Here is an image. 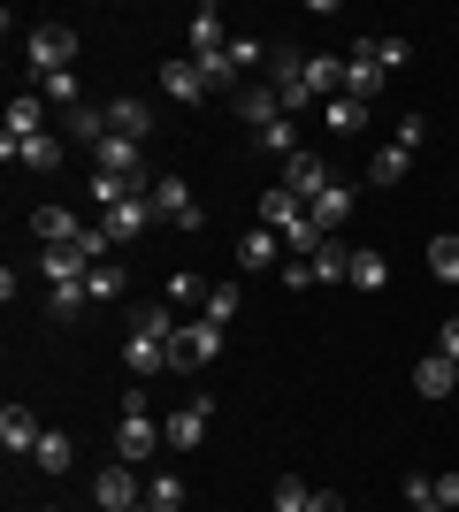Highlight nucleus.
<instances>
[{
  "mask_svg": "<svg viewBox=\"0 0 459 512\" xmlns=\"http://www.w3.org/2000/svg\"><path fill=\"white\" fill-rule=\"evenodd\" d=\"M161 451H169V436H161V421L146 413V390H131V398H123V421H115V459H123V467H153Z\"/></svg>",
  "mask_w": 459,
  "mask_h": 512,
  "instance_id": "nucleus-1",
  "label": "nucleus"
},
{
  "mask_svg": "<svg viewBox=\"0 0 459 512\" xmlns=\"http://www.w3.org/2000/svg\"><path fill=\"white\" fill-rule=\"evenodd\" d=\"M222 360V321H184L176 329V344H169V375H199V367H215Z\"/></svg>",
  "mask_w": 459,
  "mask_h": 512,
  "instance_id": "nucleus-2",
  "label": "nucleus"
},
{
  "mask_svg": "<svg viewBox=\"0 0 459 512\" xmlns=\"http://www.w3.org/2000/svg\"><path fill=\"white\" fill-rule=\"evenodd\" d=\"M23 62H31V77H62V69H77V23H39L31 46H23Z\"/></svg>",
  "mask_w": 459,
  "mask_h": 512,
  "instance_id": "nucleus-3",
  "label": "nucleus"
},
{
  "mask_svg": "<svg viewBox=\"0 0 459 512\" xmlns=\"http://www.w3.org/2000/svg\"><path fill=\"white\" fill-rule=\"evenodd\" d=\"M268 85H276V100H284L291 115H306V107H314V92H306V54H299V46H268Z\"/></svg>",
  "mask_w": 459,
  "mask_h": 512,
  "instance_id": "nucleus-4",
  "label": "nucleus"
},
{
  "mask_svg": "<svg viewBox=\"0 0 459 512\" xmlns=\"http://www.w3.org/2000/svg\"><path fill=\"white\" fill-rule=\"evenodd\" d=\"M92 505H100V512H146V490H138V467L108 459V467L92 474Z\"/></svg>",
  "mask_w": 459,
  "mask_h": 512,
  "instance_id": "nucleus-5",
  "label": "nucleus"
},
{
  "mask_svg": "<svg viewBox=\"0 0 459 512\" xmlns=\"http://www.w3.org/2000/svg\"><path fill=\"white\" fill-rule=\"evenodd\" d=\"M207 428H215V406H207V390H192V398L161 421V436H169V451H199V444H207Z\"/></svg>",
  "mask_w": 459,
  "mask_h": 512,
  "instance_id": "nucleus-6",
  "label": "nucleus"
},
{
  "mask_svg": "<svg viewBox=\"0 0 459 512\" xmlns=\"http://www.w3.org/2000/svg\"><path fill=\"white\" fill-rule=\"evenodd\" d=\"M153 214L176 222V230H207V207H192V184H184V176H153Z\"/></svg>",
  "mask_w": 459,
  "mask_h": 512,
  "instance_id": "nucleus-7",
  "label": "nucleus"
},
{
  "mask_svg": "<svg viewBox=\"0 0 459 512\" xmlns=\"http://www.w3.org/2000/svg\"><path fill=\"white\" fill-rule=\"evenodd\" d=\"M92 169H100V176H131V184H153V176H146V146H138V138H123V130L92 146Z\"/></svg>",
  "mask_w": 459,
  "mask_h": 512,
  "instance_id": "nucleus-8",
  "label": "nucleus"
},
{
  "mask_svg": "<svg viewBox=\"0 0 459 512\" xmlns=\"http://www.w3.org/2000/svg\"><path fill=\"white\" fill-rule=\"evenodd\" d=\"M329 184H337V176H329L322 153H291V161H284V192H291V199H306V207H314Z\"/></svg>",
  "mask_w": 459,
  "mask_h": 512,
  "instance_id": "nucleus-9",
  "label": "nucleus"
},
{
  "mask_svg": "<svg viewBox=\"0 0 459 512\" xmlns=\"http://www.w3.org/2000/svg\"><path fill=\"white\" fill-rule=\"evenodd\" d=\"M123 367H131L138 383L169 375V337H146V329H131V337H123Z\"/></svg>",
  "mask_w": 459,
  "mask_h": 512,
  "instance_id": "nucleus-10",
  "label": "nucleus"
},
{
  "mask_svg": "<svg viewBox=\"0 0 459 512\" xmlns=\"http://www.w3.org/2000/svg\"><path fill=\"white\" fill-rule=\"evenodd\" d=\"M375 92H383V62H375V54H368V39H360V46L345 54V100H360V107H368Z\"/></svg>",
  "mask_w": 459,
  "mask_h": 512,
  "instance_id": "nucleus-11",
  "label": "nucleus"
},
{
  "mask_svg": "<svg viewBox=\"0 0 459 512\" xmlns=\"http://www.w3.org/2000/svg\"><path fill=\"white\" fill-rule=\"evenodd\" d=\"M146 222H153V192H138V199H123V207H108V214H100V230H108L115 245L146 237Z\"/></svg>",
  "mask_w": 459,
  "mask_h": 512,
  "instance_id": "nucleus-12",
  "label": "nucleus"
},
{
  "mask_svg": "<svg viewBox=\"0 0 459 512\" xmlns=\"http://www.w3.org/2000/svg\"><path fill=\"white\" fill-rule=\"evenodd\" d=\"M238 115H245V123H253V138H261L268 123H284L291 107L276 100V85H238Z\"/></svg>",
  "mask_w": 459,
  "mask_h": 512,
  "instance_id": "nucleus-13",
  "label": "nucleus"
},
{
  "mask_svg": "<svg viewBox=\"0 0 459 512\" xmlns=\"http://www.w3.org/2000/svg\"><path fill=\"white\" fill-rule=\"evenodd\" d=\"M62 138H69V146H100V138H115V123H108V107H69V115H62Z\"/></svg>",
  "mask_w": 459,
  "mask_h": 512,
  "instance_id": "nucleus-14",
  "label": "nucleus"
},
{
  "mask_svg": "<svg viewBox=\"0 0 459 512\" xmlns=\"http://www.w3.org/2000/svg\"><path fill=\"white\" fill-rule=\"evenodd\" d=\"M39 436H46V421L31 406H8V413H0V444H8V451H39Z\"/></svg>",
  "mask_w": 459,
  "mask_h": 512,
  "instance_id": "nucleus-15",
  "label": "nucleus"
},
{
  "mask_svg": "<svg viewBox=\"0 0 459 512\" xmlns=\"http://www.w3.org/2000/svg\"><path fill=\"white\" fill-rule=\"evenodd\" d=\"M39 276H46V283H85L92 268H85V253H77V245H39Z\"/></svg>",
  "mask_w": 459,
  "mask_h": 512,
  "instance_id": "nucleus-16",
  "label": "nucleus"
},
{
  "mask_svg": "<svg viewBox=\"0 0 459 512\" xmlns=\"http://www.w3.org/2000/svg\"><path fill=\"white\" fill-rule=\"evenodd\" d=\"M414 390H421V398H452V390H459V360H444V352H429V360L414 367Z\"/></svg>",
  "mask_w": 459,
  "mask_h": 512,
  "instance_id": "nucleus-17",
  "label": "nucleus"
},
{
  "mask_svg": "<svg viewBox=\"0 0 459 512\" xmlns=\"http://www.w3.org/2000/svg\"><path fill=\"white\" fill-rule=\"evenodd\" d=\"M306 92H314V100H337V92H345V54H306Z\"/></svg>",
  "mask_w": 459,
  "mask_h": 512,
  "instance_id": "nucleus-18",
  "label": "nucleus"
},
{
  "mask_svg": "<svg viewBox=\"0 0 459 512\" xmlns=\"http://www.w3.org/2000/svg\"><path fill=\"white\" fill-rule=\"evenodd\" d=\"M276 253H284V237L268 230V222H253V230L238 237V268H276Z\"/></svg>",
  "mask_w": 459,
  "mask_h": 512,
  "instance_id": "nucleus-19",
  "label": "nucleus"
},
{
  "mask_svg": "<svg viewBox=\"0 0 459 512\" xmlns=\"http://www.w3.org/2000/svg\"><path fill=\"white\" fill-rule=\"evenodd\" d=\"M31 230H39V245H77L85 222H77L69 207H39V214H31Z\"/></svg>",
  "mask_w": 459,
  "mask_h": 512,
  "instance_id": "nucleus-20",
  "label": "nucleus"
},
{
  "mask_svg": "<svg viewBox=\"0 0 459 512\" xmlns=\"http://www.w3.org/2000/svg\"><path fill=\"white\" fill-rule=\"evenodd\" d=\"M306 214H314V230H322V237H337V230H345V222H352V192H345V184H329V192L314 199V207H306Z\"/></svg>",
  "mask_w": 459,
  "mask_h": 512,
  "instance_id": "nucleus-21",
  "label": "nucleus"
},
{
  "mask_svg": "<svg viewBox=\"0 0 459 512\" xmlns=\"http://www.w3.org/2000/svg\"><path fill=\"white\" fill-rule=\"evenodd\" d=\"M161 92H169V100H207V77H199V62H161Z\"/></svg>",
  "mask_w": 459,
  "mask_h": 512,
  "instance_id": "nucleus-22",
  "label": "nucleus"
},
{
  "mask_svg": "<svg viewBox=\"0 0 459 512\" xmlns=\"http://www.w3.org/2000/svg\"><path fill=\"white\" fill-rule=\"evenodd\" d=\"M222 46H230V23H222V8H199V16H192V62H199V54H222Z\"/></svg>",
  "mask_w": 459,
  "mask_h": 512,
  "instance_id": "nucleus-23",
  "label": "nucleus"
},
{
  "mask_svg": "<svg viewBox=\"0 0 459 512\" xmlns=\"http://www.w3.org/2000/svg\"><path fill=\"white\" fill-rule=\"evenodd\" d=\"M108 123L123 130V138H138V146H146V138H153V107H146V100H108Z\"/></svg>",
  "mask_w": 459,
  "mask_h": 512,
  "instance_id": "nucleus-24",
  "label": "nucleus"
},
{
  "mask_svg": "<svg viewBox=\"0 0 459 512\" xmlns=\"http://www.w3.org/2000/svg\"><path fill=\"white\" fill-rule=\"evenodd\" d=\"M352 276V245L345 237H322V253H314V283H345Z\"/></svg>",
  "mask_w": 459,
  "mask_h": 512,
  "instance_id": "nucleus-25",
  "label": "nucleus"
},
{
  "mask_svg": "<svg viewBox=\"0 0 459 512\" xmlns=\"http://www.w3.org/2000/svg\"><path fill=\"white\" fill-rule=\"evenodd\" d=\"M322 130H337V138H352V130H368V107L337 92V100H322Z\"/></svg>",
  "mask_w": 459,
  "mask_h": 512,
  "instance_id": "nucleus-26",
  "label": "nucleus"
},
{
  "mask_svg": "<svg viewBox=\"0 0 459 512\" xmlns=\"http://www.w3.org/2000/svg\"><path fill=\"white\" fill-rule=\"evenodd\" d=\"M62 146H69V138H62V130H46V138H31V146H16V161H23V169H62Z\"/></svg>",
  "mask_w": 459,
  "mask_h": 512,
  "instance_id": "nucleus-27",
  "label": "nucleus"
},
{
  "mask_svg": "<svg viewBox=\"0 0 459 512\" xmlns=\"http://www.w3.org/2000/svg\"><path fill=\"white\" fill-rule=\"evenodd\" d=\"M429 268H437V283H452V291H459V230L429 237Z\"/></svg>",
  "mask_w": 459,
  "mask_h": 512,
  "instance_id": "nucleus-28",
  "label": "nucleus"
},
{
  "mask_svg": "<svg viewBox=\"0 0 459 512\" xmlns=\"http://www.w3.org/2000/svg\"><path fill=\"white\" fill-rule=\"evenodd\" d=\"M138 192H153V184H131V176H100V169H92V207H123V199H138Z\"/></svg>",
  "mask_w": 459,
  "mask_h": 512,
  "instance_id": "nucleus-29",
  "label": "nucleus"
},
{
  "mask_svg": "<svg viewBox=\"0 0 459 512\" xmlns=\"http://www.w3.org/2000/svg\"><path fill=\"white\" fill-rule=\"evenodd\" d=\"M406 169H414V153H406V146H383V153L368 161V176L383 184V192H391V184H406Z\"/></svg>",
  "mask_w": 459,
  "mask_h": 512,
  "instance_id": "nucleus-30",
  "label": "nucleus"
},
{
  "mask_svg": "<svg viewBox=\"0 0 459 512\" xmlns=\"http://www.w3.org/2000/svg\"><path fill=\"white\" fill-rule=\"evenodd\" d=\"M85 283H46V314H54V321H77V314H85Z\"/></svg>",
  "mask_w": 459,
  "mask_h": 512,
  "instance_id": "nucleus-31",
  "label": "nucleus"
},
{
  "mask_svg": "<svg viewBox=\"0 0 459 512\" xmlns=\"http://www.w3.org/2000/svg\"><path fill=\"white\" fill-rule=\"evenodd\" d=\"M352 291H383V283H391V260H383V253H352Z\"/></svg>",
  "mask_w": 459,
  "mask_h": 512,
  "instance_id": "nucleus-32",
  "label": "nucleus"
},
{
  "mask_svg": "<svg viewBox=\"0 0 459 512\" xmlns=\"http://www.w3.org/2000/svg\"><path fill=\"white\" fill-rule=\"evenodd\" d=\"M31 459H39L46 474H69V459H77V444H69L62 428H46V436H39V451H31Z\"/></svg>",
  "mask_w": 459,
  "mask_h": 512,
  "instance_id": "nucleus-33",
  "label": "nucleus"
},
{
  "mask_svg": "<svg viewBox=\"0 0 459 512\" xmlns=\"http://www.w3.org/2000/svg\"><path fill=\"white\" fill-rule=\"evenodd\" d=\"M39 100H46V107H62V115H69V107H85V92H77V69H62V77H39Z\"/></svg>",
  "mask_w": 459,
  "mask_h": 512,
  "instance_id": "nucleus-34",
  "label": "nucleus"
},
{
  "mask_svg": "<svg viewBox=\"0 0 459 512\" xmlns=\"http://www.w3.org/2000/svg\"><path fill=\"white\" fill-rule=\"evenodd\" d=\"M146 512H184V482L176 474H146Z\"/></svg>",
  "mask_w": 459,
  "mask_h": 512,
  "instance_id": "nucleus-35",
  "label": "nucleus"
},
{
  "mask_svg": "<svg viewBox=\"0 0 459 512\" xmlns=\"http://www.w3.org/2000/svg\"><path fill=\"white\" fill-rule=\"evenodd\" d=\"M123 283H131V276L108 260V268H92V276H85V299H92V306H108V299H123Z\"/></svg>",
  "mask_w": 459,
  "mask_h": 512,
  "instance_id": "nucleus-36",
  "label": "nucleus"
},
{
  "mask_svg": "<svg viewBox=\"0 0 459 512\" xmlns=\"http://www.w3.org/2000/svg\"><path fill=\"white\" fill-rule=\"evenodd\" d=\"M261 153H284V161H291V153H306V146H299V115L268 123V130H261Z\"/></svg>",
  "mask_w": 459,
  "mask_h": 512,
  "instance_id": "nucleus-37",
  "label": "nucleus"
},
{
  "mask_svg": "<svg viewBox=\"0 0 459 512\" xmlns=\"http://www.w3.org/2000/svg\"><path fill=\"white\" fill-rule=\"evenodd\" d=\"M199 77H207V92H215V85H238L245 69L230 62V46H222V54H199Z\"/></svg>",
  "mask_w": 459,
  "mask_h": 512,
  "instance_id": "nucleus-38",
  "label": "nucleus"
},
{
  "mask_svg": "<svg viewBox=\"0 0 459 512\" xmlns=\"http://www.w3.org/2000/svg\"><path fill=\"white\" fill-rule=\"evenodd\" d=\"M268 512H306V482L299 474H284V482L268 490Z\"/></svg>",
  "mask_w": 459,
  "mask_h": 512,
  "instance_id": "nucleus-39",
  "label": "nucleus"
},
{
  "mask_svg": "<svg viewBox=\"0 0 459 512\" xmlns=\"http://www.w3.org/2000/svg\"><path fill=\"white\" fill-rule=\"evenodd\" d=\"M207 321H222V329L238 321V283H215V291H207Z\"/></svg>",
  "mask_w": 459,
  "mask_h": 512,
  "instance_id": "nucleus-40",
  "label": "nucleus"
},
{
  "mask_svg": "<svg viewBox=\"0 0 459 512\" xmlns=\"http://www.w3.org/2000/svg\"><path fill=\"white\" fill-rule=\"evenodd\" d=\"M207 291H215V283H199L192 268H176V276H169V306H192V299H207Z\"/></svg>",
  "mask_w": 459,
  "mask_h": 512,
  "instance_id": "nucleus-41",
  "label": "nucleus"
},
{
  "mask_svg": "<svg viewBox=\"0 0 459 512\" xmlns=\"http://www.w3.org/2000/svg\"><path fill=\"white\" fill-rule=\"evenodd\" d=\"M368 54L383 62V77H391V69H406V54H414V46H406V39H368Z\"/></svg>",
  "mask_w": 459,
  "mask_h": 512,
  "instance_id": "nucleus-42",
  "label": "nucleus"
},
{
  "mask_svg": "<svg viewBox=\"0 0 459 512\" xmlns=\"http://www.w3.org/2000/svg\"><path fill=\"white\" fill-rule=\"evenodd\" d=\"M421 138H429V115H398V130H391V146H406V153H414Z\"/></svg>",
  "mask_w": 459,
  "mask_h": 512,
  "instance_id": "nucleus-43",
  "label": "nucleus"
},
{
  "mask_svg": "<svg viewBox=\"0 0 459 512\" xmlns=\"http://www.w3.org/2000/svg\"><path fill=\"white\" fill-rule=\"evenodd\" d=\"M406 505H437V474H406Z\"/></svg>",
  "mask_w": 459,
  "mask_h": 512,
  "instance_id": "nucleus-44",
  "label": "nucleus"
},
{
  "mask_svg": "<svg viewBox=\"0 0 459 512\" xmlns=\"http://www.w3.org/2000/svg\"><path fill=\"white\" fill-rule=\"evenodd\" d=\"M437 505H444V512H459V467H444V474H437Z\"/></svg>",
  "mask_w": 459,
  "mask_h": 512,
  "instance_id": "nucleus-45",
  "label": "nucleus"
},
{
  "mask_svg": "<svg viewBox=\"0 0 459 512\" xmlns=\"http://www.w3.org/2000/svg\"><path fill=\"white\" fill-rule=\"evenodd\" d=\"M306 512H345V497L337 490H306Z\"/></svg>",
  "mask_w": 459,
  "mask_h": 512,
  "instance_id": "nucleus-46",
  "label": "nucleus"
},
{
  "mask_svg": "<svg viewBox=\"0 0 459 512\" xmlns=\"http://www.w3.org/2000/svg\"><path fill=\"white\" fill-rule=\"evenodd\" d=\"M437 352H444V360H459V321H444V329H437Z\"/></svg>",
  "mask_w": 459,
  "mask_h": 512,
  "instance_id": "nucleus-47",
  "label": "nucleus"
},
{
  "mask_svg": "<svg viewBox=\"0 0 459 512\" xmlns=\"http://www.w3.org/2000/svg\"><path fill=\"white\" fill-rule=\"evenodd\" d=\"M421 512H444V505H421Z\"/></svg>",
  "mask_w": 459,
  "mask_h": 512,
  "instance_id": "nucleus-48",
  "label": "nucleus"
},
{
  "mask_svg": "<svg viewBox=\"0 0 459 512\" xmlns=\"http://www.w3.org/2000/svg\"><path fill=\"white\" fill-rule=\"evenodd\" d=\"M23 512H46V505H23Z\"/></svg>",
  "mask_w": 459,
  "mask_h": 512,
  "instance_id": "nucleus-49",
  "label": "nucleus"
}]
</instances>
